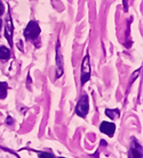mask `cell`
I'll use <instances>...</instances> for the list:
<instances>
[{
  "label": "cell",
  "mask_w": 143,
  "mask_h": 158,
  "mask_svg": "<svg viewBox=\"0 0 143 158\" xmlns=\"http://www.w3.org/2000/svg\"><path fill=\"white\" fill-rule=\"evenodd\" d=\"M40 35V27L36 21H31L30 23L27 25V28L24 30V36L27 39L33 40Z\"/></svg>",
  "instance_id": "1"
},
{
  "label": "cell",
  "mask_w": 143,
  "mask_h": 158,
  "mask_svg": "<svg viewBox=\"0 0 143 158\" xmlns=\"http://www.w3.org/2000/svg\"><path fill=\"white\" fill-rule=\"evenodd\" d=\"M88 109H89V102H88V96L86 94H84L80 98L79 102L77 103L76 107V114L79 117H86L88 114Z\"/></svg>",
  "instance_id": "2"
},
{
  "label": "cell",
  "mask_w": 143,
  "mask_h": 158,
  "mask_svg": "<svg viewBox=\"0 0 143 158\" xmlns=\"http://www.w3.org/2000/svg\"><path fill=\"white\" fill-rule=\"evenodd\" d=\"M91 78V64H89V56L86 55L81 64V85L86 84Z\"/></svg>",
  "instance_id": "3"
},
{
  "label": "cell",
  "mask_w": 143,
  "mask_h": 158,
  "mask_svg": "<svg viewBox=\"0 0 143 158\" xmlns=\"http://www.w3.org/2000/svg\"><path fill=\"white\" fill-rule=\"evenodd\" d=\"M129 158H142V146L139 143L136 139H132V144L129 148Z\"/></svg>",
  "instance_id": "4"
},
{
  "label": "cell",
  "mask_w": 143,
  "mask_h": 158,
  "mask_svg": "<svg viewBox=\"0 0 143 158\" xmlns=\"http://www.w3.org/2000/svg\"><path fill=\"white\" fill-rule=\"evenodd\" d=\"M56 69H57L56 77L60 78L61 76L63 75V57L61 54L60 41H57V45H56Z\"/></svg>",
  "instance_id": "5"
},
{
  "label": "cell",
  "mask_w": 143,
  "mask_h": 158,
  "mask_svg": "<svg viewBox=\"0 0 143 158\" xmlns=\"http://www.w3.org/2000/svg\"><path fill=\"white\" fill-rule=\"evenodd\" d=\"M100 131H101L102 133H104V134H107L108 136H113L115 131H116V126H115V124H112V123L102 122L101 126H100Z\"/></svg>",
  "instance_id": "6"
},
{
  "label": "cell",
  "mask_w": 143,
  "mask_h": 158,
  "mask_svg": "<svg viewBox=\"0 0 143 158\" xmlns=\"http://www.w3.org/2000/svg\"><path fill=\"white\" fill-rule=\"evenodd\" d=\"M5 35H6V38H7L8 43L12 45L13 43V23L10 17H8L7 23H6V28H5Z\"/></svg>",
  "instance_id": "7"
},
{
  "label": "cell",
  "mask_w": 143,
  "mask_h": 158,
  "mask_svg": "<svg viewBox=\"0 0 143 158\" xmlns=\"http://www.w3.org/2000/svg\"><path fill=\"white\" fill-rule=\"evenodd\" d=\"M105 115L109 117V118H111V119H116V118H118L120 115V111L119 109H107L105 110Z\"/></svg>",
  "instance_id": "8"
},
{
  "label": "cell",
  "mask_w": 143,
  "mask_h": 158,
  "mask_svg": "<svg viewBox=\"0 0 143 158\" xmlns=\"http://www.w3.org/2000/svg\"><path fill=\"white\" fill-rule=\"evenodd\" d=\"M10 57V51L7 47H0V60H8Z\"/></svg>",
  "instance_id": "9"
},
{
  "label": "cell",
  "mask_w": 143,
  "mask_h": 158,
  "mask_svg": "<svg viewBox=\"0 0 143 158\" xmlns=\"http://www.w3.org/2000/svg\"><path fill=\"white\" fill-rule=\"evenodd\" d=\"M7 96V84L0 83V99H5Z\"/></svg>",
  "instance_id": "10"
},
{
  "label": "cell",
  "mask_w": 143,
  "mask_h": 158,
  "mask_svg": "<svg viewBox=\"0 0 143 158\" xmlns=\"http://www.w3.org/2000/svg\"><path fill=\"white\" fill-rule=\"evenodd\" d=\"M39 158H55V156L49 152H38Z\"/></svg>",
  "instance_id": "11"
},
{
  "label": "cell",
  "mask_w": 143,
  "mask_h": 158,
  "mask_svg": "<svg viewBox=\"0 0 143 158\" xmlns=\"http://www.w3.org/2000/svg\"><path fill=\"white\" fill-rule=\"evenodd\" d=\"M4 10H5L4 5H2V2L0 1V15H2V14H4Z\"/></svg>",
  "instance_id": "12"
},
{
  "label": "cell",
  "mask_w": 143,
  "mask_h": 158,
  "mask_svg": "<svg viewBox=\"0 0 143 158\" xmlns=\"http://www.w3.org/2000/svg\"><path fill=\"white\" fill-rule=\"evenodd\" d=\"M14 123V120H13V118H10V116L7 118V124H13Z\"/></svg>",
  "instance_id": "13"
},
{
  "label": "cell",
  "mask_w": 143,
  "mask_h": 158,
  "mask_svg": "<svg viewBox=\"0 0 143 158\" xmlns=\"http://www.w3.org/2000/svg\"><path fill=\"white\" fill-rule=\"evenodd\" d=\"M17 46H18V48H21V49H23V47H22V41H18V44H17Z\"/></svg>",
  "instance_id": "14"
},
{
  "label": "cell",
  "mask_w": 143,
  "mask_h": 158,
  "mask_svg": "<svg viewBox=\"0 0 143 158\" xmlns=\"http://www.w3.org/2000/svg\"><path fill=\"white\" fill-rule=\"evenodd\" d=\"M0 29H1V21H0Z\"/></svg>",
  "instance_id": "15"
},
{
  "label": "cell",
  "mask_w": 143,
  "mask_h": 158,
  "mask_svg": "<svg viewBox=\"0 0 143 158\" xmlns=\"http://www.w3.org/2000/svg\"><path fill=\"white\" fill-rule=\"evenodd\" d=\"M61 158H64V157H61Z\"/></svg>",
  "instance_id": "16"
}]
</instances>
